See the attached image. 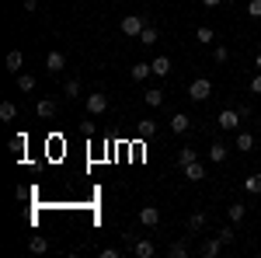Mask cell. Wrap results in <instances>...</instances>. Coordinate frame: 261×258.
I'll use <instances>...</instances> for the list:
<instances>
[{"label": "cell", "mask_w": 261, "mask_h": 258, "mask_svg": "<svg viewBox=\"0 0 261 258\" xmlns=\"http://www.w3.org/2000/svg\"><path fill=\"white\" fill-rule=\"evenodd\" d=\"M209 95H213V80L209 77H195L192 84H188V98L192 101H205Z\"/></svg>", "instance_id": "cell-1"}, {"label": "cell", "mask_w": 261, "mask_h": 258, "mask_svg": "<svg viewBox=\"0 0 261 258\" xmlns=\"http://www.w3.org/2000/svg\"><path fill=\"white\" fill-rule=\"evenodd\" d=\"M143 28H146V18L143 14H125L122 18V35H129V39H140Z\"/></svg>", "instance_id": "cell-2"}, {"label": "cell", "mask_w": 261, "mask_h": 258, "mask_svg": "<svg viewBox=\"0 0 261 258\" xmlns=\"http://www.w3.org/2000/svg\"><path fill=\"white\" fill-rule=\"evenodd\" d=\"M241 112H237V108H223L220 112V119H216V126H220V129H230V133H233V129H241Z\"/></svg>", "instance_id": "cell-3"}, {"label": "cell", "mask_w": 261, "mask_h": 258, "mask_svg": "<svg viewBox=\"0 0 261 258\" xmlns=\"http://www.w3.org/2000/svg\"><path fill=\"white\" fill-rule=\"evenodd\" d=\"M105 108H108V95H105V91H94V95H87V112H91V115H101Z\"/></svg>", "instance_id": "cell-4"}, {"label": "cell", "mask_w": 261, "mask_h": 258, "mask_svg": "<svg viewBox=\"0 0 261 258\" xmlns=\"http://www.w3.org/2000/svg\"><path fill=\"white\" fill-rule=\"evenodd\" d=\"M140 223L143 227H157V223H161V206H143L140 209Z\"/></svg>", "instance_id": "cell-5"}, {"label": "cell", "mask_w": 261, "mask_h": 258, "mask_svg": "<svg viewBox=\"0 0 261 258\" xmlns=\"http://www.w3.org/2000/svg\"><path fill=\"white\" fill-rule=\"evenodd\" d=\"M129 251H133L136 258H153V255H157L153 241H146V238H143V241H133V248H129Z\"/></svg>", "instance_id": "cell-6"}, {"label": "cell", "mask_w": 261, "mask_h": 258, "mask_svg": "<svg viewBox=\"0 0 261 258\" xmlns=\"http://www.w3.org/2000/svg\"><path fill=\"white\" fill-rule=\"evenodd\" d=\"M63 66H66V56H63L60 49H53V53L45 56V70H49V74H60Z\"/></svg>", "instance_id": "cell-7"}, {"label": "cell", "mask_w": 261, "mask_h": 258, "mask_svg": "<svg viewBox=\"0 0 261 258\" xmlns=\"http://www.w3.org/2000/svg\"><path fill=\"white\" fill-rule=\"evenodd\" d=\"M4 66H7V70L18 77L21 66H24V56H21V49H11V53H7V60H4Z\"/></svg>", "instance_id": "cell-8"}, {"label": "cell", "mask_w": 261, "mask_h": 258, "mask_svg": "<svg viewBox=\"0 0 261 258\" xmlns=\"http://www.w3.org/2000/svg\"><path fill=\"white\" fill-rule=\"evenodd\" d=\"M192 129V119L185 115V112H178V115H171V133H178V136H185Z\"/></svg>", "instance_id": "cell-9"}, {"label": "cell", "mask_w": 261, "mask_h": 258, "mask_svg": "<svg viewBox=\"0 0 261 258\" xmlns=\"http://www.w3.org/2000/svg\"><path fill=\"white\" fill-rule=\"evenodd\" d=\"M233 147H237V150H244V154H247V150H254V133H247V129H237V139H233Z\"/></svg>", "instance_id": "cell-10"}, {"label": "cell", "mask_w": 261, "mask_h": 258, "mask_svg": "<svg viewBox=\"0 0 261 258\" xmlns=\"http://www.w3.org/2000/svg\"><path fill=\"white\" fill-rule=\"evenodd\" d=\"M226 154H230V147H226V143H220V139L209 147V160H213V164H223V160H226Z\"/></svg>", "instance_id": "cell-11"}, {"label": "cell", "mask_w": 261, "mask_h": 258, "mask_svg": "<svg viewBox=\"0 0 261 258\" xmlns=\"http://www.w3.org/2000/svg\"><path fill=\"white\" fill-rule=\"evenodd\" d=\"M136 133H140V139L157 136V122H153V119H140V122H136Z\"/></svg>", "instance_id": "cell-12"}, {"label": "cell", "mask_w": 261, "mask_h": 258, "mask_svg": "<svg viewBox=\"0 0 261 258\" xmlns=\"http://www.w3.org/2000/svg\"><path fill=\"white\" fill-rule=\"evenodd\" d=\"M35 115H39V119H53V115H56V101L42 98L39 105H35Z\"/></svg>", "instance_id": "cell-13"}, {"label": "cell", "mask_w": 261, "mask_h": 258, "mask_svg": "<svg viewBox=\"0 0 261 258\" xmlns=\"http://www.w3.org/2000/svg\"><path fill=\"white\" fill-rule=\"evenodd\" d=\"M157 39H161L157 25H150V21H146V28L140 32V42H143V45H157Z\"/></svg>", "instance_id": "cell-14"}, {"label": "cell", "mask_w": 261, "mask_h": 258, "mask_svg": "<svg viewBox=\"0 0 261 258\" xmlns=\"http://www.w3.org/2000/svg\"><path fill=\"white\" fill-rule=\"evenodd\" d=\"M185 178H188V181H202V178H205V168H202L199 160L185 164Z\"/></svg>", "instance_id": "cell-15"}, {"label": "cell", "mask_w": 261, "mask_h": 258, "mask_svg": "<svg viewBox=\"0 0 261 258\" xmlns=\"http://www.w3.org/2000/svg\"><path fill=\"white\" fill-rule=\"evenodd\" d=\"M143 101H146L150 108H161L164 105V91L161 87H150V91H143Z\"/></svg>", "instance_id": "cell-16"}, {"label": "cell", "mask_w": 261, "mask_h": 258, "mask_svg": "<svg viewBox=\"0 0 261 258\" xmlns=\"http://www.w3.org/2000/svg\"><path fill=\"white\" fill-rule=\"evenodd\" d=\"M195 42H202V45H213V42H216V32H213L209 25H199V28H195Z\"/></svg>", "instance_id": "cell-17"}, {"label": "cell", "mask_w": 261, "mask_h": 258, "mask_svg": "<svg viewBox=\"0 0 261 258\" xmlns=\"http://www.w3.org/2000/svg\"><path fill=\"white\" fill-rule=\"evenodd\" d=\"M14 80H18V91H24V95H28V91H35V84H39V80H35V74H24V70H21Z\"/></svg>", "instance_id": "cell-18"}, {"label": "cell", "mask_w": 261, "mask_h": 258, "mask_svg": "<svg viewBox=\"0 0 261 258\" xmlns=\"http://www.w3.org/2000/svg\"><path fill=\"white\" fill-rule=\"evenodd\" d=\"M199 251H202V255H205V258H216V255H220V251H223V241H220V238L205 241V244H202Z\"/></svg>", "instance_id": "cell-19"}, {"label": "cell", "mask_w": 261, "mask_h": 258, "mask_svg": "<svg viewBox=\"0 0 261 258\" xmlns=\"http://www.w3.org/2000/svg\"><path fill=\"white\" fill-rule=\"evenodd\" d=\"M28 251H32V255H45V251H49V241L42 238V234H35V238L28 241Z\"/></svg>", "instance_id": "cell-20"}, {"label": "cell", "mask_w": 261, "mask_h": 258, "mask_svg": "<svg viewBox=\"0 0 261 258\" xmlns=\"http://www.w3.org/2000/svg\"><path fill=\"white\" fill-rule=\"evenodd\" d=\"M150 66H153V74H157V77H167V74H171V60H167V56L150 60Z\"/></svg>", "instance_id": "cell-21"}, {"label": "cell", "mask_w": 261, "mask_h": 258, "mask_svg": "<svg viewBox=\"0 0 261 258\" xmlns=\"http://www.w3.org/2000/svg\"><path fill=\"white\" fill-rule=\"evenodd\" d=\"M202 227H205V213L199 209V213H192V217H188V234H199Z\"/></svg>", "instance_id": "cell-22"}, {"label": "cell", "mask_w": 261, "mask_h": 258, "mask_svg": "<svg viewBox=\"0 0 261 258\" xmlns=\"http://www.w3.org/2000/svg\"><path fill=\"white\" fill-rule=\"evenodd\" d=\"M244 192L261 196V175H247V178H244Z\"/></svg>", "instance_id": "cell-23"}, {"label": "cell", "mask_w": 261, "mask_h": 258, "mask_svg": "<svg viewBox=\"0 0 261 258\" xmlns=\"http://www.w3.org/2000/svg\"><path fill=\"white\" fill-rule=\"evenodd\" d=\"M18 119V108H14V101H4L0 105V122H14Z\"/></svg>", "instance_id": "cell-24"}, {"label": "cell", "mask_w": 261, "mask_h": 258, "mask_svg": "<svg viewBox=\"0 0 261 258\" xmlns=\"http://www.w3.org/2000/svg\"><path fill=\"white\" fill-rule=\"evenodd\" d=\"M153 74V66L150 63H133V80H146Z\"/></svg>", "instance_id": "cell-25"}, {"label": "cell", "mask_w": 261, "mask_h": 258, "mask_svg": "<svg viewBox=\"0 0 261 258\" xmlns=\"http://www.w3.org/2000/svg\"><path fill=\"white\" fill-rule=\"evenodd\" d=\"M244 213H247V206H244V202H233V206L226 209V217H230V223H241V220H244Z\"/></svg>", "instance_id": "cell-26"}, {"label": "cell", "mask_w": 261, "mask_h": 258, "mask_svg": "<svg viewBox=\"0 0 261 258\" xmlns=\"http://www.w3.org/2000/svg\"><path fill=\"white\" fill-rule=\"evenodd\" d=\"M24 147H28V136H24V133H18V136H11V150H14L18 157H24Z\"/></svg>", "instance_id": "cell-27"}, {"label": "cell", "mask_w": 261, "mask_h": 258, "mask_svg": "<svg viewBox=\"0 0 261 258\" xmlns=\"http://www.w3.org/2000/svg\"><path fill=\"white\" fill-rule=\"evenodd\" d=\"M167 255L171 258H188V244H185V241H174V244L167 248Z\"/></svg>", "instance_id": "cell-28"}, {"label": "cell", "mask_w": 261, "mask_h": 258, "mask_svg": "<svg viewBox=\"0 0 261 258\" xmlns=\"http://www.w3.org/2000/svg\"><path fill=\"white\" fill-rule=\"evenodd\" d=\"M230 60V49L226 45H213V63H226Z\"/></svg>", "instance_id": "cell-29"}, {"label": "cell", "mask_w": 261, "mask_h": 258, "mask_svg": "<svg viewBox=\"0 0 261 258\" xmlns=\"http://www.w3.org/2000/svg\"><path fill=\"white\" fill-rule=\"evenodd\" d=\"M247 18L261 21V0H247Z\"/></svg>", "instance_id": "cell-30"}, {"label": "cell", "mask_w": 261, "mask_h": 258, "mask_svg": "<svg viewBox=\"0 0 261 258\" xmlns=\"http://www.w3.org/2000/svg\"><path fill=\"white\" fill-rule=\"evenodd\" d=\"M63 91H66L70 98H77V95H81V80H77V77H73V80H66V84H63Z\"/></svg>", "instance_id": "cell-31"}, {"label": "cell", "mask_w": 261, "mask_h": 258, "mask_svg": "<svg viewBox=\"0 0 261 258\" xmlns=\"http://www.w3.org/2000/svg\"><path fill=\"white\" fill-rule=\"evenodd\" d=\"M192 160H199V157H195V150H192V147H185V150L178 154V164L185 168V164H192Z\"/></svg>", "instance_id": "cell-32"}, {"label": "cell", "mask_w": 261, "mask_h": 258, "mask_svg": "<svg viewBox=\"0 0 261 258\" xmlns=\"http://www.w3.org/2000/svg\"><path fill=\"white\" fill-rule=\"evenodd\" d=\"M233 238H237V234H233L230 227H223V230H220V241H223V244H233Z\"/></svg>", "instance_id": "cell-33"}, {"label": "cell", "mask_w": 261, "mask_h": 258, "mask_svg": "<svg viewBox=\"0 0 261 258\" xmlns=\"http://www.w3.org/2000/svg\"><path fill=\"white\" fill-rule=\"evenodd\" d=\"M251 95H261V70L251 77Z\"/></svg>", "instance_id": "cell-34"}, {"label": "cell", "mask_w": 261, "mask_h": 258, "mask_svg": "<svg viewBox=\"0 0 261 258\" xmlns=\"http://www.w3.org/2000/svg\"><path fill=\"white\" fill-rule=\"evenodd\" d=\"M119 255H122L119 248H101V258H119Z\"/></svg>", "instance_id": "cell-35"}, {"label": "cell", "mask_w": 261, "mask_h": 258, "mask_svg": "<svg viewBox=\"0 0 261 258\" xmlns=\"http://www.w3.org/2000/svg\"><path fill=\"white\" fill-rule=\"evenodd\" d=\"M39 7V0H24V11H35Z\"/></svg>", "instance_id": "cell-36"}, {"label": "cell", "mask_w": 261, "mask_h": 258, "mask_svg": "<svg viewBox=\"0 0 261 258\" xmlns=\"http://www.w3.org/2000/svg\"><path fill=\"white\" fill-rule=\"evenodd\" d=\"M223 0H202V7H220Z\"/></svg>", "instance_id": "cell-37"}, {"label": "cell", "mask_w": 261, "mask_h": 258, "mask_svg": "<svg viewBox=\"0 0 261 258\" xmlns=\"http://www.w3.org/2000/svg\"><path fill=\"white\" fill-rule=\"evenodd\" d=\"M254 70H261V53H258V56H254Z\"/></svg>", "instance_id": "cell-38"}, {"label": "cell", "mask_w": 261, "mask_h": 258, "mask_svg": "<svg viewBox=\"0 0 261 258\" xmlns=\"http://www.w3.org/2000/svg\"><path fill=\"white\" fill-rule=\"evenodd\" d=\"M223 4H233V0H223Z\"/></svg>", "instance_id": "cell-39"}]
</instances>
